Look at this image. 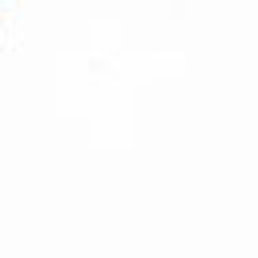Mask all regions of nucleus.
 I'll use <instances>...</instances> for the list:
<instances>
[]
</instances>
